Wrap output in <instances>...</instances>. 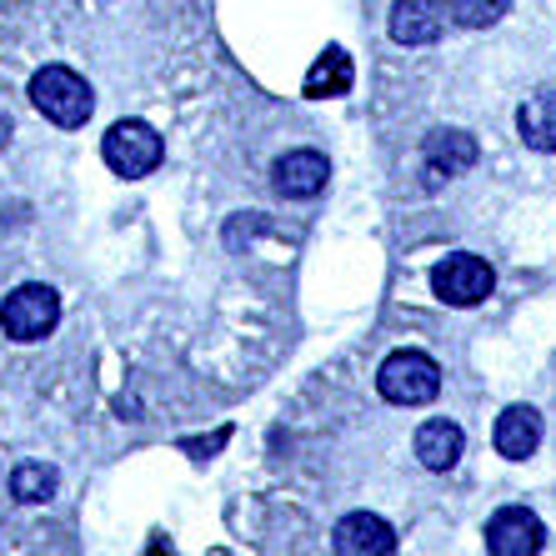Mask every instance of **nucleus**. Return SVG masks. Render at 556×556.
Returning a JSON list of instances; mask_svg holds the SVG:
<instances>
[{"instance_id":"nucleus-16","label":"nucleus","mask_w":556,"mask_h":556,"mask_svg":"<svg viewBox=\"0 0 556 556\" xmlns=\"http://www.w3.org/2000/svg\"><path fill=\"white\" fill-rule=\"evenodd\" d=\"M506 5H511V0H446L441 11L452 15L462 30H486L506 15Z\"/></svg>"},{"instance_id":"nucleus-13","label":"nucleus","mask_w":556,"mask_h":556,"mask_svg":"<svg viewBox=\"0 0 556 556\" xmlns=\"http://www.w3.org/2000/svg\"><path fill=\"white\" fill-rule=\"evenodd\" d=\"M351 80H356L351 55L341 51V46H326V55H316V65L306 71V86H301V91H306L311 101H331V96L351 91Z\"/></svg>"},{"instance_id":"nucleus-7","label":"nucleus","mask_w":556,"mask_h":556,"mask_svg":"<svg viewBox=\"0 0 556 556\" xmlns=\"http://www.w3.org/2000/svg\"><path fill=\"white\" fill-rule=\"evenodd\" d=\"M326 181H331V166L321 151H286L271 166V186L286 201H311L326 191Z\"/></svg>"},{"instance_id":"nucleus-5","label":"nucleus","mask_w":556,"mask_h":556,"mask_svg":"<svg viewBox=\"0 0 556 556\" xmlns=\"http://www.w3.org/2000/svg\"><path fill=\"white\" fill-rule=\"evenodd\" d=\"M431 291H437V301H446V306H462V311L481 306V301L496 291V271L477 251H452L446 261L431 266Z\"/></svg>"},{"instance_id":"nucleus-10","label":"nucleus","mask_w":556,"mask_h":556,"mask_svg":"<svg viewBox=\"0 0 556 556\" xmlns=\"http://www.w3.org/2000/svg\"><path fill=\"white\" fill-rule=\"evenodd\" d=\"M492 441L496 452L506 456V462H527V456H536V446H542V412L536 406H506L502 416H496L492 427Z\"/></svg>"},{"instance_id":"nucleus-9","label":"nucleus","mask_w":556,"mask_h":556,"mask_svg":"<svg viewBox=\"0 0 556 556\" xmlns=\"http://www.w3.org/2000/svg\"><path fill=\"white\" fill-rule=\"evenodd\" d=\"M477 136H466V130H431L427 141H421V161H427V181L437 186L441 176L452 181L462 170L477 166Z\"/></svg>"},{"instance_id":"nucleus-11","label":"nucleus","mask_w":556,"mask_h":556,"mask_svg":"<svg viewBox=\"0 0 556 556\" xmlns=\"http://www.w3.org/2000/svg\"><path fill=\"white\" fill-rule=\"evenodd\" d=\"M446 30V11L437 0H396L391 5V40L396 46H431Z\"/></svg>"},{"instance_id":"nucleus-3","label":"nucleus","mask_w":556,"mask_h":556,"mask_svg":"<svg viewBox=\"0 0 556 556\" xmlns=\"http://www.w3.org/2000/svg\"><path fill=\"white\" fill-rule=\"evenodd\" d=\"M55 321H61V296L40 281L15 286L11 296L0 301V331L11 341H26V346L30 341H46L55 331Z\"/></svg>"},{"instance_id":"nucleus-8","label":"nucleus","mask_w":556,"mask_h":556,"mask_svg":"<svg viewBox=\"0 0 556 556\" xmlns=\"http://www.w3.org/2000/svg\"><path fill=\"white\" fill-rule=\"evenodd\" d=\"M331 546L341 556H391L396 552V531H391V521L371 517V511H351V517L337 521Z\"/></svg>"},{"instance_id":"nucleus-17","label":"nucleus","mask_w":556,"mask_h":556,"mask_svg":"<svg viewBox=\"0 0 556 556\" xmlns=\"http://www.w3.org/2000/svg\"><path fill=\"white\" fill-rule=\"evenodd\" d=\"M5 141H11V116H0V151H5Z\"/></svg>"},{"instance_id":"nucleus-15","label":"nucleus","mask_w":556,"mask_h":556,"mask_svg":"<svg viewBox=\"0 0 556 556\" xmlns=\"http://www.w3.org/2000/svg\"><path fill=\"white\" fill-rule=\"evenodd\" d=\"M55 486H61V477H55V466H46V462H21L11 471V496L15 502H26V506L51 502Z\"/></svg>"},{"instance_id":"nucleus-2","label":"nucleus","mask_w":556,"mask_h":556,"mask_svg":"<svg viewBox=\"0 0 556 556\" xmlns=\"http://www.w3.org/2000/svg\"><path fill=\"white\" fill-rule=\"evenodd\" d=\"M376 391L391 406H427L441 396V366L431 362L427 351H391L387 362L376 366Z\"/></svg>"},{"instance_id":"nucleus-6","label":"nucleus","mask_w":556,"mask_h":556,"mask_svg":"<svg viewBox=\"0 0 556 556\" xmlns=\"http://www.w3.org/2000/svg\"><path fill=\"white\" fill-rule=\"evenodd\" d=\"M542 546H546V527L527 506H502L486 521V552L492 556H531V552H542Z\"/></svg>"},{"instance_id":"nucleus-14","label":"nucleus","mask_w":556,"mask_h":556,"mask_svg":"<svg viewBox=\"0 0 556 556\" xmlns=\"http://www.w3.org/2000/svg\"><path fill=\"white\" fill-rule=\"evenodd\" d=\"M517 136L531 146V151L552 155L556 151V91L531 96L527 105L517 111Z\"/></svg>"},{"instance_id":"nucleus-12","label":"nucleus","mask_w":556,"mask_h":556,"mask_svg":"<svg viewBox=\"0 0 556 556\" xmlns=\"http://www.w3.org/2000/svg\"><path fill=\"white\" fill-rule=\"evenodd\" d=\"M466 452V431L456 421H421L416 427V462L427 466V471H452Z\"/></svg>"},{"instance_id":"nucleus-4","label":"nucleus","mask_w":556,"mask_h":556,"mask_svg":"<svg viewBox=\"0 0 556 556\" xmlns=\"http://www.w3.org/2000/svg\"><path fill=\"white\" fill-rule=\"evenodd\" d=\"M101 155L116 176L141 181V176H151V170L166 161V141H161L146 121H116V126L101 136Z\"/></svg>"},{"instance_id":"nucleus-1","label":"nucleus","mask_w":556,"mask_h":556,"mask_svg":"<svg viewBox=\"0 0 556 556\" xmlns=\"http://www.w3.org/2000/svg\"><path fill=\"white\" fill-rule=\"evenodd\" d=\"M30 105H36L51 126L76 130V126H86V121H91L96 96H91V86L71 71V65H46V71H36V76H30Z\"/></svg>"}]
</instances>
